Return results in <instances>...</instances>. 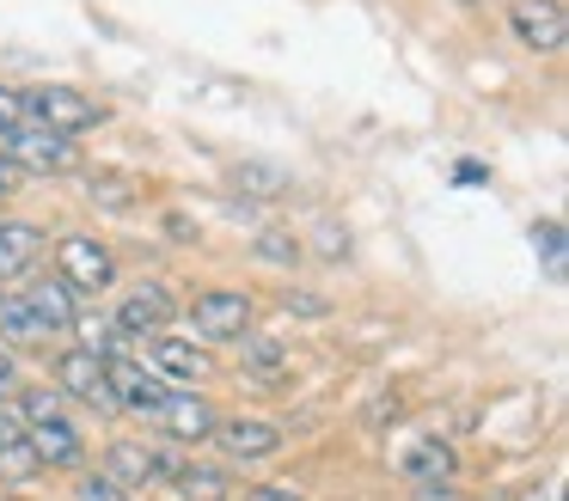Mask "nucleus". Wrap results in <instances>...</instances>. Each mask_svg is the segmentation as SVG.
<instances>
[{
	"mask_svg": "<svg viewBox=\"0 0 569 501\" xmlns=\"http://www.w3.org/2000/svg\"><path fill=\"white\" fill-rule=\"evenodd\" d=\"M0 159L13 171H62V166H74V141H56V134H43V129H19L13 141L0 147Z\"/></svg>",
	"mask_w": 569,
	"mask_h": 501,
	"instance_id": "obj_12",
	"label": "nucleus"
},
{
	"mask_svg": "<svg viewBox=\"0 0 569 501\" xmlns=\"http://www.w3.org/2000/svg\"><path fill=\"white\" fill-rule=\"evenodd\" d=\"M209 440L221 447V459H233V464H258V459H276V452H282V428L263 422V415H221Z\"/></svg>",
	"mask_w": 569,
	"mask_h": 501,
	"instance_id": "obj_7",
	"label": "nucleus"
},
{
	"mask_svg": "<svg viewBox=\"0 0 569 501\" xmlns=\"http://www.w3.org/2000/svg\"><path fill=\"white\" fill-rule=\"evenodd\" d=\"M38 251H43V232L31 220H0V281L26 275L38 263Z\"/></svg>",
	"mask_w": 569,
	"mask_h": 501,
	"instance_id": "obj_15",
	"label": "nucleus"
},
{
	"mask_svg": "<svg viewBox=\"0 0 569 501\" xmlns=\"http://www.w3.org/2000/svg\"><path fill=\"white\" fill-rule=\"evenodd\" d=\"M258 257H263V263H288V269H295L300 244L288 239V232H258Z\"/></svg>",
	"mask_w": 569,
	"mask_h": 501,
	"instance_id": "obj_24",
	"label": "nucleus"
},
{
	"mask_svg": "<svg viewBox=\"0 0 569 501\" xmlns=\"http://www.w3.org/2000/svg\"><path fill=\"white\" fill-rule=\"evenodd\" d=\"M87 196L99 208H129V202H136V183L117 178V171H99V178H87Z\"/></svg>",
	"mask_w": 569,
	"mask_h": 501,
	"instance_id": "obj_22",
	"label": "nucleus"
},
{
	"mask_svg": "<svg viewBox=\"0 0 569 501\" xmlns=\"http://www.w3.org/2000/svg\"><path fill=\"white\" fill-rule=\"evenodd\" d=\"M532 251H545V269L563 275V227H557V220H539V227H532Z\"/></svg>",
	"mask_w": 569,
	"mask_h": 501,
	"instance_id": "obj_23",
	"label": "nucleus"
},
{
	"mask_svg": "<svg viewBox=\"0 0 569 501\" xmlns=\"http://www.w3.org/2000/svg\"><path fill=\"white\" fill-rule=\"evenodd\" d=\"M153 422H160L172 440H184V447H190V440H209V434H214L221 410H214V403L202 398V391H166L160 410H153Z\"/></svg>",
	"mask_w": 569,
	"mask_h": 501,
	"instance_id": "obj_10",
	"label": "nucleus"
},
{
	"mask_svg": "<svg viewBox=\"0 0 569 501\" xmlns=\"http://www.w3.org/2000/svg\"><path fill=\"white\" fill-rule=\"evenodd\" d=\"M26 305H31V318L43 324V337H50V330H74V318H80L74 293H68L62 281H31V288H26Z\"/></svg>",
	"mask_w": 569,
	"mask_h": 501,
	"instance_id": "obj_16",
	"label": "nucleus"
},
{
	"mask_svg": "<svg viewBox=\"0 0 569 501\" xmlns=\"http://www.w3.org/2000/svg\"><path fill=\"white\" fill-rule=\"evenodd\" d=\"M50 373H56V391H62V398L87 403V410H104V415L117 410L111 379H104V361H99V354H87V349H62Z\"/></svg>",
	"mask_w": 569,
	"mask_h": 501,
	"instance_id": "obj_6",
	"label": "nucleus"
},
{
	"mask_svg": "<svg viewBox=\"0 0 569 501\" xmlns=\"http://www.w3.org/2000/svg\"><path fill=\"white\" fill-rule=\"evenodd\" d=\"M417 501H466L453 483H417Z\"/></svg>",
	"mask_w": 569,
	"mask_h": 501,
	"instance_id": "obj_31",
	"label": "nucleus"
},
{
	"mask_svg": "<svg viewBox=\"0 0 569 501\" xmlns=\"http://www.w3.org/2000/svg\"><path fill=\"white\" fill-rule=\"evenodd\" d=\"M56 281L68 293H104L117 281V257L92 232H68V239H56Z\"/></svg>",
	"mask_w": 569,
	"mask_h": 501,
	"instance_id": "obj_4",
	"label": "nucleus"
},
{
	"mask_svg": "<svg viewBox=\"0 0 569 501\" xmlns=\"http://www.w3.org/2000/svg\"><path fill=\"white\" fill-rule=\"evenodd\" d=\"M104 477H111L123 495L160 483V447H148V440H111V447H104Z\"/></svg>",
	"mask_w": 569,
	"mask_h": 501,
	"instance_id": "obj_13",
	"label": "nucleus"
},
{
	"mask_svg": "<svg viewBox=\"0 0 569 501\" xmlns=\"http://www.w3.org/2000/svg\"><path fill=\"white\" fill-rule=\"evenodd\" d=\"M172 483L184 489V501H227V495H233V483H227L221 464H190L184 459V471H178Z\"/></svg>",
	"mask_w": 569,
	"mask_h": 501,
	"instance_id": "obj_20",
	"label": "nucleus"
},
{
	"mask_svg": "<svg viewBox=\"0 0 569 501\" xmlns=\"http://www.w3.org/2000/svg\"><path fill=\"white\" fill-rule=\"evenodd\" d=\"M319 251H325V257L349 251V239H343V232H337V220H319Z\"/></svg>",
	"mask_w": 569,
	"mask_h": 501,
	"instance_id": "obj_28",
	"label": "nucleus"
},
{
	"mask_svg": "<svg viewBox=\"0 0 569 501\" xmlns=\"http://www.w3.org/2000/svg\"><path fill=\"white\" fill-rule=\"evenodd\" d=\"M19 110H26L31 129L56 134V141H80L104 122L99 98L74 92V86H31V92H19Z\"/></svg>",
	"mask_w": 569,
	"mask_h": 501,
	"instance_id": "obj_2",
	"label": "nucleus"
},
{
	"mask_svg": "<svg viewBox=\"0 0 569 501\" xmlns=\"http://www.w3.org/2000/svg\"><path fill=\"white\" fill-rule=\"evenodd\" d=\"M251 337V300L239 288H209L190 300V342H246Z\"/></svg>",
	"mask_w": 569,
	"mask_h": 501,
	"instance_id": "obj_3",
	"label": "nucleus"
},
{
	"mask_svg": "<svg viewBox=\"0 0 569 501\" xmlns=\"http://www.w3.org/2000/svg\"><path fill=\"white\" fill-rule=\"evenodd\" d=\"M26 129V110H19V92H0V147Z\"/></svg>",
	"mask_w": 569,
	"mask_h": 501,
	"instance_id": "obj_26",
	"label": "nucleus"
},
{
	"mask_svg": "<svg viewBox=\"0 0 569 501\" xmlns=\"http://www.w3.org/2000/svg\"><path fill=\"white\" fill-rule=\"evenodd\" d=\"M0 337H13V342H31V337H43V324L31 318L26 293H0Z\"/></svg>",
	"mask_w": 569,
	"mask_h": 501,
	"instance_id": "obj_21",
	"label": "nucleus"
},
{
	"mask_svg": "<svg viewBox=\"0 0 569 501\" xmlns=\"http://www.w3.org/2000/svg\"><path fill=\"white\" fill-rule=\"evenodd\" d=\"M0 398H19V367L7 349H0Z\"/></svg>",
	"mask_w": 569,
	"mask_h": 501,
	"instance_id": "obj_30",
	"label": "nucleus"
},
{
	"mask_svg": "<svg viewBox=\"0 0 569 501\" xmlns=\"http://www.w3.org/2000/svg\"><path fill=\"white\" fill-rule=\"evenodd\" d=\"M148 373L160 379V385L202 391V379L214 373V354L190 337H148Z\"/></svg>",
	"mask_w": 569,
	"mask_h": 501,
	"instance_id": "obj_5",
	"label": "nucleus"
},
{
	"mask_svg": "<svg viewBox=\"0 0 569 501\" xmlns=\"http://www.w3.org/2000/svg\"><path fill=\"white\" fill-rule=\"evenodd\" d=\"M13 410H19V422H26V440H31V452H38L43 471H74V464L87 459V440H80V428L68 422L62 391L31 385V391H19Z\"/></svg>",
	"mask_w": 569,
	"mask_h": 501,
	"instance_id": "obj_1",
	"label": "nucleus"
},
{
	"mask_svg": "<svg viewBox=\"0 0 569 501\" xmlns=\"http://www.w3.org/2000/svg\"><path fill=\"white\" fill-rule=\"evenodd\" d=\"M288 312H300V318H325V300H319V293H288Z\"/></svg>",
	"mask_w": 569,
	"mask_h": 501,
	"instance_id": "obj_29",
	"label": "nucleus"
},
{
	"mask_svg": "<svg viewBox=\"0 0 569 501\" xmlns=\"http://www.w3.org/2000/svg\"><path fill=\"white\" fill-rule=\"evenodd\" d=\"M246 501H307L295 483H258V489H246Z\"/></svg>",
	"mask_w": 569,
	"mask_h": 501,
	"instance_id": "obj_27",
	"label": "nucleus"
},
{
	"mask_svg": "<svg viewBox=\"0 0 569 501\" xmlns=\"http://www.w3.org/2000/svg\"><path fill=\"white\" fill-rule=\"evenodd\" d=\"M166 239H178V244H190L197 239V227H190L184 214H166Z\"/></svg>",
	"mask_w": 569,
	"mask_h": 501,
	"instance_id": "obj_32",
	"label": "nucleus"
},
{
	"mask_svg": "<svg viewBox=\"0 0 569 501\" xmlns=\"http://www.w3.org/2000/svg\"><path fill=\"white\" fill-rule=\"evenodd\" d=\"M508 31L520 37V49L551 56V49H563L569 19H563V7H557V0H508Z\"/></svg>",
	"mask_w": 569,
	"mask_h": 501,
	"instance_id": "obj_8",
	"label": "nucleus"
},
{
	"mask_svg": "<svg viewBox=\"0 0 569 501\" xmlns=\"http://www.w3.org/2000/svg\"><path fill=\"white\" fill-rule=\"evenodd\" d=\"M111 324L123 330V337H166V324H172V293H166L160 281H141V288L123 293Z\"/></svg>",
	"mask_w": 569,
	"mask_h": 501,
	"instance_id": "obj_9",
	"label": "nucleus"
},
{
	"mask_svg": "<svg viewBox=\"0 0 569 501\" xmlns=\"http://www.w3.org/2000/svg\"><path fill=\"white\" fill-rule=\"evenodd\" d=\"M453 471H459V459H453L447 440H417V447L405 452V477H410V483H453Z\"/></svg>",
	"mask_w": 569,
	"mask_h": 501,
	"instance_id": "obj_18",
	"label": "nucleus"
},
{
	"mask_svg": "<svg viewBox=\"0 0 569 501\" xmlns=\"http://www.w3.org/2000/svg\"><path fill=\"white\" fill-rule=\"evenodd\" d=\"M239 373L258 379V385H282V379H288V349L251 330V337H246V354H239Z\"/></svg>",
	"mask_w": 569,
	"mask_h": 501,
	"instance_id": "obj_19",
	"label": "nucleus"
},
{
	"mask_svg": "<svg viewBox=\"0 0 569 501\" xmlns=\"http://www.w3.org/2000/svg\"><path fill=\"white\" fill-rule=\"evenodd\" d=\"M43 464H38V452H31V440H26V422H19V410H7L0 403V477H13V483H31Z\"/></svg>",
	"mask_w": 569,
	"mask_h": 501,
	"instance_id": "obj_14",
	"label": "nucleus"
},
{
	"mask_svg": "<svg viewBox=\"0 0 569 501\" xmlns=\"http://www.w3.org/2000/svg\"><path fill=\"white\" fill-rule=\"evenodd\" d=\"M74 501H129V495L104 471H87V477H80V489H74Z\"/></svg>",
	"mask_w": 569,
	"mask_h": 501,
	"instance_id": "obj_25",
	"label": "nucleus"
},
{
	"mask_svg": "<svg viewBox=\"0 0 569 501\" xmlns=\"http://www.w3.org/2000/svg\"><path fill=\"white\" fill-rule=\"evenodd\" d=\"M233 190L258 196V202H282V196L295 190V178H288V166H276V159H239V166H233Z\"/></svg>",
	"mask_w": 569,
	"mask_h": 501,
	"instance_id": "obj_17",
	"label": "nucleus"
},
{
	"mask_svg": "<svg viewBox=\"0 0 569 501\" xmlns=\"http://www.w3.org/2000/svg\"><path fill=\"white\" fill-rule=\"evenodd\" d=\"M104 379H111L117 410L153 415V410H160V398H166V385L148 373V361H129V354H104Z\"/></svg>",
	"mask_w": 569,
	"mask_h": 501,
	"instance_id": "obj_11",
	"label": "nucleus"
}]
</instances>
